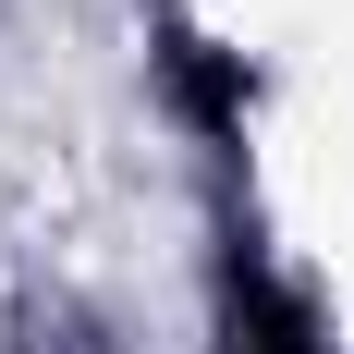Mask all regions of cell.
Here are the masks:
<instances>
[{
    "mask_svg": "<svg viewBox=\"0 0 354 354\" xmlns=\"http://www.w3.org/2000/svg\"><path fill=\"white\" fill-rule=\"evenodd\" d=\"M220 330H232V354H306V318H293L269 281H232V293H220Z\"/></svg>",
    "mask_w": 354,
    "mask_h": 354,
    "instance_id": "obj_1",
    "label": "cell"
},
{
    "mask_svg": "<svg viewBox=\"0 0 354 354\" xmlns=\"http://www.w3.org/2000/svg\"><path fill=\"white\" fill-rule=\"evenodd\" d=\"M12 354H110V330H98V318H73V306H37Z\"/></svg>",
    "mask_w": 354,
    "mask_h": 354,
    "instance_id": "obj_2",
    "label": "cell"
}]
</instances>
